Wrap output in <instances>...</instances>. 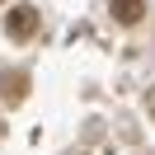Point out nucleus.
<instances>
[{
    "mask_svg": "<svg viewBox=\"0 0 155 155\" xmlns=\"http://www.w3.org/2000/svg\"><path fill=\"white\" fill-rule=\"evenodd\" d=\"M5 33H10L14 42H33L42 33V14L33 10V5H14V10L5 14Z\"/></svg>",
    "mask_w": 155,
    "mask_h": 155,
    "instance_id": "1",
    "label": "nucleus"
},
{
    "mask_svg": "<svg viewBox=\"0 0 155 155\" xmlns=\"http://www.w3.org/2000/svg\"><path fill=\"white\" fill-rule=\"evenodd\" d=\"M0 94H5V104H24V94H28V75H24V71H10V75L0 80Z\"/></svg>",
    "mask_w": 155,
    "mask_h": 155,
    "instance_id": "2",
    "label": "nucleus"
},
{
    "mask_svg": "<svg viewBox=\"0 0 155 155\" xmlns=\"http://www.w3.org/2000/svg\"><path fill=\"white\" fill-rule=\"evenodd\" d=\"M108 10H113V19H117V24H141L146 0H108Z\"/></svg>",
    "mask_w": 155,
    "mask_h": 155,
    "instance_id": "3",
    "label": "nucleus"
}]
</instances>
